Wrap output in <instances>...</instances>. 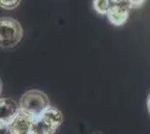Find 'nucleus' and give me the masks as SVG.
<instances>
[{"label":"nucleus","mask_w":150,"mask_h":134,"mask_svg":"<svg viewBox=\"0 0 150 134\" xmlns=\"http://www.w3.org/2000/svg\"><path fill=\"white\" fill-rule=\"evenodd\" d=\"M20 113V106L13 98H0V121L9 125Z\"/></svg>","instance_id":"nucleus-4"},{"label":"nucleus","mask_w":150,"mask_h":134,"mask_svg":"<svg viewBox=\"0 0 150 134\" xmlns=\"http://www.w3.org/2000/svg\"><path fill=\"white\" fill-rule=\"evenodd\" d=\"M9 133V128H8V125L5 124L4 122L0 121V134H8Z\"/></svg>","instance_id":"nucleus-11"},{"label":"nucleus","mask_w":150,"mask_h":134,"mask_svg":"<svg viewBox=\"0 0 150 134\" xmlns=\"http://www.w3.org/2000/svg\"><path fill=\"white\" fill-rule=\"evenodd\" d=\"M1 92H2V82H1V78H0V95H1Z\"/></svg>","instance_id":"nucleus-13"},{"label":"nucleus","mask_w":150,"mask_h":134,"mask_svg":"<svg viewBox=\"0 0 150 134\" xmlns=\"http://www.w3.org/2000/svg\"><path fill=\"white\" fill-rule=\"evenodd\" d=\"M55 132L56 131L53 130L43 120H40L39 117L35 119L33 128H31V134H54Z\"/></svg>","instance_id":"nucleus-7"},{"label":"nucleus","mask_w":150,"mask_h":134,"mask_svg":"<svg viewBox=\"0 0 150 134\" xmlns=\"http://www.w3.org/2000/svg\"><path fill=\"white\" fill-rule=\"evenodd\" d=\"M39 119L43 120L46 124H48L53 130L56 131L57 128L62 125L64 116L59 109L50 105L42 114L39 115Z\"/></svg>","instance_id":"nucleus-6"},{"label":"nucleus","mask_w":150,"mask_h":134,"mask_svg":"<svg viewBox=\"0 0 150 134\" xmlns=\"http://www.w3.org/2000/svg\"><path fill=\"white\" fill-rule=\"evenodd\" d=\"M130 9L131 8L127 5L125 1L112 2L106 13V17L113 26H123L129 18Z\"/></svg>","instance_id":"nucleus-3"},{"label":"nucleus","mask_w":150,"mask_h":134,"mask_svg":"<svg viewBox=\"0 0 150 134\" xmlns=\"http://www.w3.org/2000/svg\"><path fill=\"white\" fill-rule=\"evenodd\" d=\"M147 109H148V112H149V115H150V95L148 97V101H147Z\"/></svg>","instance_id":"nucleus-12"},{"label":"nucleus","mask_w":150,"mask_h":134,"mask_svg":"<svg viewBox=\"0 0 150 134\" xmlns=\"http://www.w3.org/2000/svg\"><path fill=\"white\" fill-rule=\"evenodd\" d=\"M24 29L18 20L0 17V47L13 48L23 39Z\"/></svg>","instance_id":"nucleus-2"},{"label":"nucleus","mask_w":150,"mask_h":134,"mask_svg":"<svg viewBox=\"0 0 150 134\" xmlns=\"http://www.w3.org/2000/svg\"><path fill=\"white\" fill-rule=\"evenodd\" d=\"M20 111L30 115L34 119L39 117V115L50 105L48 96L39 89L27 91L19 100Z\"/></svg>","instance_id":"nucleus-1"},{"label":"nucleus","mask_w":150,"mask_h":134,"mask_svg":"<svg viewBox=\"0 0 150 134\" xmlns=\"http://www.w3.org/2000/svg\"><path fill=\"white\" fill-rule=\"evenodd\" d=\"M112 1L111 0H93V9L99 15H105L108 13Z\"/></svg>","instance_id":"nucleus-8"},{"label":"nucleus","mask_w":150,"mask_h":134,"mask_svg":"<svg viewBox=\"0 0 150 134\" xmlns=\"http://www.w3.org/2000/svg\"><path fill=\"white\" fill-rule=\"evenodd\" d=\"M112 2H121V1H123V0H111Z\"/></svg>","instance_id":"nucleus-14"},{"label":"nucleus","mask_w":150,"mask_h":134,"mask_svg":"<svg viewBox=\"0 0 150 134\" xmlns=\"http://www.w3.org/2000/svg\"><path fill=\"white\" fill-rule=\"evenodd\" d=\"M21 0H0V7L6 10H13L19 6Z\"/></svg>","instance_id":"nucleus-9"},{"label":"nucleus","mask_w":150,"mask_h":134,"mask_svg":"<svg viewBox=\"0 0 150 134\" xmlns=\"http://www.w3.org/2000/svg\"><path fill=\"white\" fill-rule=\"evenodd\" d=\"M127 2V5L130 8H139V7L144 6V4L146 2V0H123Z\"/></svg>","instance_id":"nucleus-10"},{"label":"nucleus","mask_w":150,"mask_h":134,"mask_svg":"<svg viewBox=\"0 0 150 134\" xmlns=\"http://www.w3.org/2000/svg\"><path fill=\"white\" fill-rule=\"evenodd\" d=\"M35 119L30 115L26 114L20 111L16 119L9 125V133L10 134H31V128Z\"/></svg>","instance_id":"nucleus-5"}]
</instances>
